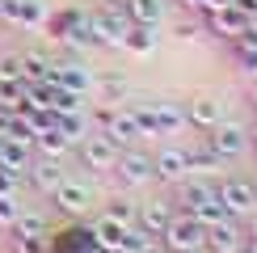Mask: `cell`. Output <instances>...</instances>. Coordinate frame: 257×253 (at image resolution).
<instances>
[{"label": "cell", "instance_id": "6da1fadb", "mask_svg": "<svg viewBox=\"0 0 257 253\" xmlns=\"http://www.w3.org/2000/svg\"><path fill=\"white\" fill-rule=\"evenodd\" d=\"M126 105H131L144 140H169V135H181L190 126L186 122V105H181V101L156 97V101H126Z\"/></svg>", "mask_w": 257, "mask_h": 253}, {"label": "cell", "instance_id": "7a4b0ae2", "mask_svg": "<svg viewBox=\"0 0 257 253\" xmlns=\"http://www.w3.org/2000/svg\"><path fill=\"white\" fill-rule=\"evenodd\" d=\"M177 211H186V215H194L202 228L219 224L228 211L223 203L215 198V182H202V177H186V182H177V198H173Z\"/></svg>", "mask_w": 257, "mask_h": 253}, {"label": "cell", "instance_id": "3957f363", "mask_svg": "<svg viewBox=\"0 0 257 253\" xmlns=\"http://www.w3.org/2000/svg\"><path fill=\"white\" fill-rule=\"evenodd\" d=\"M93 126L105 135L110 144H118V148H135L144 135H139V122H135V114H131V105H93Z\"/></svg>", "mask_w": 257, "mask_h": 253}, {"label": "cell", "instance_id": "277c9868", "mask_svg": "<svg viewBox=\"0 0 257 253\" xmlns=\"http://www.w3.org/2000/svg\"><path fill=\"white\" fill-rule=\"evenodd\" d=\"M160 249L165 253H207V228H202L194 215L177 211V215L169 219V228L160 232Z\"/></svg>", "mask_w": 257, "mask_h": 253}, {"label": "cell", "instance_id": "5b68a950", "mask_svg": "<svg viewBox=\"0 0 257 253\" xmlns=\"http://www.w3.org/2000/svg\"><path fill=\"white\" fill-rule=\"evenodd\" d=\"M89 26H93L97 47H105V51H122L126 34H131V17H126L122 5H97L89 13Z\"/></svg>", "mask_w": 257, "mask_h": 253}, {"label": "cell", "instance_id": "8992f818", "mask_svg": "<svg viewBox=\"0 0 257 253\" xmlns=\"http://www.w3.org/2000/svg\"><path fill=\"white\" fill-rule=\"evenodd\" d=\"M215 198L223 203V211H228L232 219H244L257 211V194H253V177L244 173H228L215 182Z\"/></svg>", "mask_w": 257, "mask_h": 253}, {"label": "cell", "instance_id": "52a82bcc", "mask_svg": "<svg viewBox=\"0 0 257 253\" xmlns=\"http://www.w3.org/2000/svg\"><path fill=\"white\" fill-rule=\"evenodd\" d=\"M198 135L211 144V152H215L223 165H228V161H240V156L249 152V126H240V122H228V118H223L219 126L198 131Z\"/></svg>", "mask_w": 257, "mask_h": 253}, {"label": "cell", "instance_id": "ba28073f", "mask_svg": "<svg viewBox=\"0 0 257 253\" xmlns=\"http://www.w3.org/2000/svg\"><path fill=\"white\" fill-rule=\"evenodd\" d=\"M198 17H202V30H207L211 38H219V42H236V38H244V30H249V13H244L240 5L207 9V13H198Z\"/></svg>", "mask_w": 257, "mask_h": 253}, {"label": "cell", "instance_id": "9c48e42d", "mask_svg": "<svg viewBox=\"0 0 257 253\" xmlns=\"http://www.w3.org/2000/svg\"><path fill=\"white\" fill-rule=\"evenodd\" d=\"M110 173L118 177V186H122V190H144V186H152V182H156V173H152V156L139 152V148H122Z\"/></svg>", "mask_w": 257, "mask_h": 253}, {"label": "cell", "instance_id": "30bf717a", "mask_svg": "<svg viewBox=\"0 0 257 253\" xmlns=\"http://www.w3.org/2000/svg\"><path fill=\"white\" fill-rule=\"evenodd\" d=\"M47 198L55 203L59 215H68V219H84V215L93 211V190L84 186V182H76V177H63Z\"/></svg>", "mask_w": 257, "mask_h": 253}, {"label": "cell", "instance_id": "8fae6325", "mask_svg": "<svg viewBox=\"0 0 257 253\" xmlns=\"http://www.w3.org/2000/svg\"><path fill=\"white\" fill-rule=\"evenodd\" d=\"M118 152H122V148H118V144H110L101 131H89V135L76 144L80 165H84V169H93V173H110L114 161H118Z\"/></svg>", "mask_w": 257, "mask_h": 253}, {"label": "cell", "instance_id": "7c38bea8", "mask_svg": "<svg viewBox=\"0 0 257 253\" xmlns=\"http://www.w3.org/2000/svg\"><path fill=\"white\" fill-rule=\"evenodd\" d=\"M152 173H156V182H165V186H177V182H186V177H194L190 173V161H186V144H165L152 156Z\"/></svg>", "mask_w": 257, "mask_h": 253}, {"label": "cell", "instance_id": "4fadbf2b", "mask_svg": "<svg viewBox=\"0 0 257 253\" xmlns=\"http://www.w3.org/2000/svg\"><path fill=\"white\" fill-rule=\"evenodd\" d=\"M0 17H5V26L42 30L47 26V5L42 0H0Z\"/></svg>", "mask_w": 257, "mask_h": 253}, {"label": "cell", "instance_id": "5bb4252c", "mask_svg": "<svg viewBox=\"0 0 257 253\" xmlns=\"http://www.w3.org/2000/svg\"><path fill=\"white\" fill-rule=\"evenodd\" d=\"M93 68L84 63L80 55H68V59H55V84H63V89L80 93V97H89L93 93Z\"/></svg>", "mask_w": 257, "mask_h": 253}, {"label": "cell", "instance_id": "9a60e30c", "mask_svg": "<svg viewBox=\"0 0 257 253\" xmlns=\"http://www.w3.org/2000/svg\"><path fill=\"white\" fill-rule=\"evenodd\" d=\"M89 236H93V249H101V253H122L126 224H118V219H110V215L101 211V215L89 219Z\"/></svg>", "mask_w": 257, "mask_h": 253}, {"label": "cell", "instance_id": "2e32d148", "mask_svg": "<svg viewBox=\"0 0 257 253\" xmlns=\"http://www.w3.org/2000/svg\"><path fill=\"white\" fill-rule=\"evenodd\" d=\"M177 215L173 198H148V203H139V215H135V228H144L148 236H160V232L169 228V219Z\"/></svg>", "mask_w": 257, "mask_h": 253}, {"label": "cell", "instance_id": "e0dca14e", "mask_svg": "<svg viewBox=\"0 0 257 253\" xmlns=\"http://www.w3.org/2000/svg\"><path fill=\"white\" fill-rule=\"evenodd\" d=\"M186 122L194 126V131H211V126L223 122V105L219 97H211V93H198V97L186 101Z\"/></svg>", "mask_w": 257, "mask_h": 253}, {"label": "cell", "instance_id": "ac0fdd59", "mask_svg": "<svg viewBox=\"0 0 257 253\" xmlns=\"http://www.w3.org/2000/svg\"><path fill=\"white\" fill-rule=\"evenodd\" d=\"M240 245H244V228H240V219L223 215L219 224L207 228V253H236Z\"/></svg>", "mask_w": 257, "mask_h": 253}, {"label": "cell", "instance_id": "d6986e66", "mask_svg": "<svg viewBox=\"0 0 257 253\" xmlns=\"http://www.w3.org/2000/svg\"><path fill=\"white\" fill-rule=\"evenodd\" d=\"M26 177H30V186H34L38 194H51V190H55L68 173H63V161H55V156H38V152H34V165L26 169Z\"/></svg>", "mask_w": 257, "mask_h": 253}, {"label": "cell", "instance_id": "ffe728a7", "mask_svg": "<svg viewBox=\"0 0 257 253\" xmlns=\"http://www.w3.org/2000/svg\"><path fill=\"white\" fill-rule=\"evenodd\" d=\"M30 165H34V144H26V140H0V169L26 177Z\"/></svg>", "mask_w": 257, "mask_h": 253}, {"label": "cell", "instance_id": "44dd1931", "mask_svg": "<svg viewBox=\"0 0 257 253\" xmlns=\"http://www.w3.org/2000/svg\"><path fill=\"white\" fill-rule=\"evenodd\" d=\"M84 17H89V9H80V5H63V9H55V13H47V26H42V30H47L55 42H63Z\"/></svg>", "mask_w": 257, "mask_h": 253}, {"label": "cell", "instance_id": "7402d4cb", "mask_svg": "<svg viewBox=\"0 0 257 253\" xmlns=\"http://www.w3.org/2000/svg\"><path fill=\"white\" fill-rule=\"evenodd\" d=\"M21 76H26V84H51L55 80V59L47 51H26L21 55Z\"/></svg>", "mask_w": 257, "mask_h": 253}, {"label": "cell", "instance_id": "603a6c76", "mask_svg": "<svg viewBox=\"0 0 257 253\" xmlns=\"http://www.w3.org/2000/svg\"><path fill=\"white\" fill-rule=\"evenodd\" d=\"M126 17H131V26H160L169 13V0H126Z\"/></svg>", "mask_w": 257, "mask_h": 253}, {"label": "cell", "instance_id": "cb8c5ba5", "mask_svg": "<svg viewBox=\"0 0 257 253\" xmlns=\"http://www.w3.org/2000/svg\"><path fill=\"white\" fill-rule=\"evenodd\" d=\"M156 47H160V26H131V34L122 42L126 55H139V59H148Z\"/></svg>", "mask_w": 257, "mask_h": 253}, {"label": "cell", "instance_id": "d4e9b609", "mask_svg": "<svg viewBox=\"0 0 257 253\" xmlns=\"http://www.w3.org/2000/svg\"><path fill=\"white\" fill-rule=\"evenodd\" d=\"M186 161H190V173H215V169L223 165L215 152H211V144L202 140V135H194V140L186 144Z\"/></svg>", "mask_w": 257, "mask_h": 253}, {"label": "cell", "instance_id": "484cf974", "mask_svg": "<svg viewBox=\"0 0 257 253\" xmlns=\"http://www.w3.org/2000/svg\"><path fill=\"white\" fill-rule=\"evenodd\" d=\"M72 148H76V144H72L68 135L59 131V126H47V131L34 135V152H38V156H55V161H63Z\"/></svg>", "mask_w": 257, "mask_h": 253}, {"label": "cell", "instance_id": "4316f807", "mask_svg": "<svg viewBox=\"0 0 257 253\" xmlns=\"http://www.w3.org/2000/svg\"><path fill=\"white\" fill-rule=\"evenodd\" d=\"M93 89L101 93L105 105H122L126 93H131V89H126V76H122V72H105V76H97V80H93Z\"/></svg>", "mask_w": 257, "mask_h": 253}, {"label": "cell", "instance_id": "83f0119b", "mask_svg": "<svg viewBox=\"0 0 257 253\" xmlns=\"http://www.w3.org/2000/svg\"><path fill=\"white\" fill-rule=\"evenodd\" d=\"M232 47V59H236V68L244 72V76H253L257 80V38H236V42H228Z\"/></svg>", "mask_w": 257, "mask_h": 253}, {"label": "cell", "instance_id": "f1b7e54d", "mask_svg": "<svg viewBox=\"0 0 257 253\" xmlns=\"http://www.w3.org/2000/svg\"><path fill=\"white\" fill-rule=\"evenodd\" d=\"M55 126L63 135H68L72 144H80L84 135L93 131V122H89V110H76V114H55Z\"/></svg>", "mask_w": 257, "mask_h": 253}, {"label": "cell", "instance_id": "f546056e", "mask_svg": "<svg viewBox=\"0 0 257 253\" xmlns=\"http://www.w3.org/2000/svg\"><path fill=\"white\" fill-rule=\"evenodd\" d=\"M9 232H13V236H51V224H47V215H38V211H21Z\"/></svg>", "mask_w": 257, "mask_h": 253}, {"label": "cell", "instance_id": "4dcf8cb0", "mask_svg": "<svg viewBox=\"0 0 257 253\" xmlns=\"http://www.w3.org/2000/svg\"><path fill=\"white\" fill-rule=\"evenodd\" d=\"M105 215H110V219H118V224H126V228H135L139 203H131V198H126V194H114L110 203H105Z\"/></svg>", "mask_w": 257, "mask_h": 253}, {"label": "cell", "instance_id": "1f68e13d", "mask_svg": "<svg viewBox=\"0 0 257 253\" xmlns=\"http://www.w3.org/2000/svg\"><path fill=\"white\" fill-rule=\"evenodd\" d=\"M21 105H26V84H0V110L21 114Z\"/></svg>", "mask_w": 257, "mask_h": 253}, {"label": "cell", "instance_id": "d6a6232c", "mask_svg": "<svg viewBox=\"0 0 257 253\" xmlns=\"http://www.w3.org/2000/svg\"><path fill=\"white\" fill-rule=\"evenodd\" d=\"M0 84H26V76H21V55H13V51L0 55Z\"/></svg>", "mask_w": 257, "mask_h": 253}, {"label": "cell", "instance_id": "836d02e7", "mask_svg": "<svg viewBox=\"0 0 257 253\" xmlns=\"http://www.w3.org/2000/svg\"><path fill=\"white\" fill-rule=\"evenodd\" d=\"M9 253H51V236H13Z\"/></svg>", "mask_w": 257, "mask_h": 253}, {"label": "cell", "instance_id": "e575fe53", "mask_svg": "<svg viewBox=\"0 0 257 253\" xmlns=\"http://www.w3.org/2000/svg\"><path fill=\"white\" fill-rule=\"evenodd\" d=\"M21 215V207H17V198H0V232H9L13 228V219Z\"/></svg>", "mask_w": 257, "mask_h": 253}, {"label": "cell", "instance_id": "d590c367", "mask_svg": "<svg viewBox=\"0 0 257 253\" xmlns=\"http://www.w3.org/2000/svg\"><path fill=\"white\" fill-rule=\"evenodd\" d=\"M198 34H202V21H177V26H173V38H181V42H190Z\"/></svg>", "mask_w": 257, "mask_h": 253}, {"label": "cell", "instance_id": "8d00e7d4", "mask_svg": "<svg viewBox=\"0 0 257 253\" xmlns=\"http://www.w3.org/2000/svg\"><path fill=\"white\" fill-rule=\"evenodd\" d=\"M181 9H190V13H202V9H207V0H177Z\"/></svg>", "mask_w": 257, "mask_h": 253}, {"label": "cell", "instance_id": "74e56055", "mask_svg": "<svg viewBox=\"0 0 257 253\" xmlns=\"http://www.w3.org/2000/svg\"><path fill=\"white\" fill-rule=\"evenodd\" d=\"M240 253H257V240H253V236H244V245H240Z\"/></svg>", "mask_w": 257, "mask_h": 253}, {"label": "cell", "instance_id": "f35d334b", "mask_svg": "<svg viewBox=\"0 0 257 253\" xmlns=\"http://www.w3.org/2000/svg\"><path fill=\"white\" fill-rule=\"evenodd\" d=\"M249 38H257V13H249V30H244Z\"/></svg>", "mask_w": 257, "mask_h": 253}, {"label": "cell", "instance_id": "ab89813d", "mask_svg": "<svg viewBox=\"0 0 257 253\" xmlns=\"http://www.w3.org/2000/svg\"><path fill=\"white\" fill-rule=\"evenodd\" d=\"M236 5L244 9V13H257V0H236Z\"/></svg>", "mask_w": 257, "mask_h": 253}, {"label": "cell", "instance_id": "60d3db41", "mask_svg": "<svg viewBox=\"0 0 257 253\" xmlns=\"http://www.w3.org/2000/svg\"><path fill=\"white\" fill-rule=\"evenodd\" d=\"M244 236H253V240H257V211H253V219H249V232H244Z\"/></svg>", "mask_w": 257, "mask_h": 253}, {"label": "cell", "instance_id": "b9f144b4", "mask_svg": "<svg viewBox=\"0 0 257 253\" xmlns=\"http://www.w3.org/2000/svg\"><path fill=\"white\" fill-rule=\"evenodd\" d=\"M249 148L257 152V122H253V131H249Z\"/></svg>", "mask_w": 257, "mask_h": 253}, {"label": "cell", "instance_id": "7bdbcfd3", "mask_svg": "<svg viewBox=\"0 0 257 253\" xmlns=\"http://www.w3.org/2000/svg\"><path fill=\"white\" fill-rule=\"evenodd\" d=\"M144 253H165V249H160V245H148V249H144Z\"/></svg>", "mask_w": 257, "mask_h": 253}, {"label": "cell", "instance_id": "ee69618b", "mask_svg": "<svg viewBox=\"0 0 257 253\" xmlns=\"http://www.w3.org/2000/svg\"><path fill=\"white\" fill-rule=\"evenodd\" d=\"M101 5H126V0H101Z\"/></svg>", "mask_w": 257, "mask_h": 253}, {"label": "cell", "instance_id": "f6af8a7d", "mask_svg": "<svg viewBox=\"0 0 257 253\" xmlns=\"http://www.w3.org/2000/svg\"><path fill=\"white\" fill-rule=\"evenodd\" d=\"M253 110H257V84H253Z\"/></svg>", "mask_w": 257, "mask_h": 253}, {"label": "cell", "instance_id": "bcb514c9", "mask_svg": "<svg viewBox=\"0 0 257 253\" xmlns=\"http://www.w3.org/2000/svg\"><path fill=\"white\" fill-rule=\"evenodd\" d=\"M253 194H257V173H253Z\"/></svg>", "mask_w": 257, "mask_h": 253}, {"label": "cell", "instance_id": "7dc6e473", "mask_svg": "<svg viewBox=\"0 0 257 253\" xmlns=\"http://www.w3.org/2000/svg\"><path fill=\"white\" fill-rule=\"evenodd\" d=\"M89 253H101V249H89Z\"/></svg>", "mask_w": 257, "mask_h": 253}, {"label": "cell", "instance_id": "c3c4849f", "mask_svg": "<svg viewBox=\"0 0 257 253\" xmlns=\"http://www.w3.org/2000/svg\"><path fill=\"white\" fill-rule=\"evenodd\" d=\"M0 26H5V17H0Z\"/></svg>", "mask_w": 257, "mask_h": 253}]
</instances>
